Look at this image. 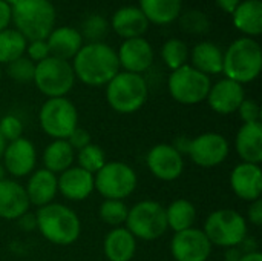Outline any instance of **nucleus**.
Listing matches in <instances>:
<instances>
[{
    "mask_svg": "<svg viewBox=\"0 0 262 261\" xmlns=\"http://www.w3.org/2000/svg\"><path fill=\"white\" fill-rule=\"evenodd\" d=\"M243 123H258L261 122V109L259 105L252 98H244V102L239 105L238 111Z\"/></svg>",
    "mask_w": 262,
    "mask_h": 261,
    "instance_id": "nucleus-39",
    "label": "nucleus"
},
{
    "mask_svg": "<svg viewBox=\"0 0 262 261\" xmlns=\"http://www.w3.org/2000/svg\"><path fill=\"white\" fill-rule=\"evenodd\" d=\"M66 140H68V143L71 145V148H72L75 152L80 151V149H83V148L88 146L89 143H92V142H91V134H89L86 129L80 128V126H77V128L71 132V135H69Z\"/></svg>",
    "mask_w": 262,
    "mask_h": 261,
    "instance_id": "nucleus-41",
    "label": "nucleus"
},
{
    "mask_svg": "<svg viewBox=\"0 0 262 261\" xmlns=\"http://www.w3.org/2000/svg\"><path fill=\"white\" fill-rule=\"evenodd\" d=\"M190 140H192V138H189V137H186V135H180V137H177V138L173 140L172 146H173V148H175L181 155H184V154H187V152H189Z\"/></svg>",
    "mask_w": 262,
    "mask_h": 261,
    "instance_id": "nucleus-45",
    "label": "nucleus"
},
{
    "mask_svg": "<svg viewBox=\"0 0 262 261\" xmlns=\"http://www.w3.org/2000/svg\"><path fill=\"white\" fill-rule=\"evenodd\" d=\"M0 77H2V69H0Z\"/></svg>",
    "mask_w": 262,
    "mask_h": 261,
    "instance_id": "nucleus-51",
    "label": "nucleus"
},
{
    "mask_svg": "<svg viewBox=\"0 0 262 261\" xmlns=\"http://www.w3.org/2000/svg\"><path fill=\"white\" fill-rule=\"evenodd\" d=\"M107 31H109V25L106 18L98 14H92L83 22L81 37L89 40V43H101V40L107 35Z\"/></svg>",
    "mask_w": 262,
    "mask_h": 261,
    "instance_id": "nucleus-35",
    "label": "nucleus"
},
{
    "mask_svg": "<svg viewBox=\"0 0 262 261\" xmlns=\"http://www.w3.org/2000/svg\"><path fill=\"white\" fill-rule=\"evenodd\" d=\"M147 169L161 182H173L184 171L183 155L169 143H160L149 149L146 155Z\"/></svg>",
    "mask_w": 262,
    "mask_h": 261,
    "instance_id": "nucleus-14",
    "label": "nucleus"
},
{
    "mask_svg": "<svg viewBox=\"0 0 262 261\" xmlns=\"http://www.w3.org/2000/svg\"><path fill=\"white\" fill-rule=\"evenodd\" d=\"M230 154V145L223 134L204 132L190 140L187 155L201 168H216L226 162Z\"/></svg>",
    "mask_w": 262,
    "mask_h": 261,
    "instance_id": "nucleus-12",
    "label": "nucleus"
},
{
    "mask_svg": "<svg viewBox=\"0 0 262 261\" xmlns=\"http://www.w3.org/2000/svg\"><path fill=\"white\" fill-rule=\"evenodd\" d=\"M249 223L235 209H216L204 223L203 232L212 243V246L230 249L238 248L247 238Z\"/></svg>",
    "mask_w": 262,
    "mask_h": 261,
    "instance_id": "nucleus-6",
    "label": "nucleus"
},
{
    "mask_svg": "<svg viewBox=\"0 0 262 261\" xmlns=\"http://www.w3.org/2000/svg\"><path fill=\"white\" fill-rule=\"evenodd\" d=\"M233 25L246 35L256 37L262 32V3L261 0L241 2L233 11Z\"/></svg>",
    "mask_w": 262,
    "mask_h": 261,
    "instance_id": "nucleus-27",
    "label": "nucleus"
},
{
    "mask_svg": "<svg viewBox=\"0 0 262 261\" xmlns=\"http://www.w3.org/2000/svg\"><path fill=\"white\" fill-rule=\"evenodd\" d=\"M262 68V51L259 43L250 37L235 40L226 51L223 60V72L239 85L250 83L258 78Z\"/></svg>",
    "mask_w": 262,
    "mask_h": 261,
    "instance_id": "nucleus-3",
    "label": "nucleus"
},
{
    "mask_svg": "<svg viewBox=\"0 0 262 261\" xmlns=\"http://www.w3.org/2000/svg\"><path fill=\"white\" fill-rule=\"evenodd\" d=\"M104 255L109 261H130L137 252V238L124 228H114L103 243Z\"/></svg>",
    "mask_w": 262,
    "mask_h": 261,
    "instance_id": "nucleus-24",
    "label": "nucleus"
},
{
    "mask_svg": "<svg viewBox=\"0 0 262 261\" xmlns=\"http://www.w3.org/2000/svg\"><path fill=\"white\" fill-rule=\"evenodd\" d=\"M0 160L5 166L6 174L15 178H21L34 172L37 163V151L32 142L20 137L14 142L6 143Z\"/></svg>",
    "mask_w": 262,
    "mask_h": 261,
    "instance_id": "nucleus-15",
    "label": "nucleus"
},
{
    "mask_svg": "<svg viewBox=\"0 0 262 261\" xmlns=\"http://www.w3.org/2000/svg\"><path fill=\"white\" fill-rule=\"evenodd\" d=\"M238 261H262V254L255 251V252H247L244 255H241V258Z\"/></svg>",
    "mask_w": 262,
    "mask_h": 261,
    "instance_id": "nucleus-47",
    "label": "nucleus"
},
{
    "mask_svg": "<svg viewBox=\"0 0 262 261\" xmlns=\"http://www.w3.org/2000/svg\"><path fill=\"white\" fill-rule=\"evenodd\" d=\"M34 83L37 89L48 98L66 97L75 83L72 65L66 60L51 55L35 65Z\"/></svg>",
    "mask_w": 262,
    "mask_h": 261,
    "instance_id": "nucleus-9",
    "label": "nucleus"
},
{
    "mask_svg": "<svg viewBox=\"0 0 262 261\" xmlns=\"http://www.w3.org/2000/svg\"><path fill=\"white\" fill-rule=\"evenodd\" d=\"M11 18H12V8L3 0H0V32L6 29Z\"/></svg>",
    "mask_w": 262,
    "mask_h": 261,
    "instance_id": "nucleus-43",
    "label": "nucleus"
},
{
    "mask_svg": "<svg viewBox=\"0 0 262 261\" xmlns=\"http://www.w3.org/2000/svg\"><path fill=\"white\" fill-rule=\"evenodd\" d=\"M218 6L224 11V12H229V14H233V11L236 9V6L241 3V0H216Z\"/></svg>",
    "mask_w": 262,
    "mask_h": 261,
    "instance_id": "nucleus-46",
    "label": "nucleus"
},
{
    "mask_svg": "<svg viewBox=\"0 0 262 261\" xmlns=\"http://www.w3.org/2000/svg\"><path fill=\"white\" fill-rule=\"evenodd\" d=\"M230 188L233 194L244 202H255L261 198L262 171L259 165L239 163L230 172Z\"/></svg>",
    "mask_w": 262,
    "mask_h": 261,
    "instance_id": "nucleus-17",
    "label": "nucleus"
},
{
    "mask_svg": "<svg viewBox=\"0 0 262 261\" xmlns=\"http://www.w3.org/2000/svg\"><path fill=\"white\" fill-rule=\"evenodd\" d=\"M75 162V151L68 140H52L43 151V165L52 174H61Z\"/></svg>",
    "mask_w": 262,
    "mask_h": 261,
    "instance_id": "nucleus-28",
    "label": "nucleus"
},
{
    "mask_svg": "<svg viewBox=\"0 0 262 261\" xmlns=\"http://www.w3.org/2000/svg\"><path fill=\"white\" fill-rule=\"evenodd\" d=\"M5 146H6V142L3 140V137H2V134H0V158H2V154H3V151H5Z\"/></svg>",
    "mask_w": 262,
    "mask_h": 261,
    "instance_id": "nucleus-50",
    "label": "nucleus"
},
{
    "mask_svg": "<svg viewBox=\"0 0 262 261\" xmlns=\"http://www.w3.org/2000/svg\"><path fill=\"white\" fill-rule=\"evenodd\" d=\"M26 38L17 29H5L0 32V63H11L21 57L26 51Z\"/></svg>",
    "mask_w": 262,
    "mask_h": 261,
    "instance_id": "nucleus-31",
    "label": "nucleus"
},
{
    "mask_svg": "<svg viewBox=\"0 0 262 261\" xmlns=\"http://www.w3.org/2000/svg\"><path fill=\"white\" fill-rule=\"evenodd\" d=\"M244 98H246V92L243 85L230 78H223L210 86L206 100L213 112L220 115H230L238 111Z\"/></svg>",
    "mask_w": 262,
    "mask_h": 261,
    "instance_id": "nucleus-16",
    "label": "nucleus"
},
{
    "mask_svg": "<svg viewBox=\"0 0 262 261\" xmlns=\"http://www.w3.org/2000/svg\"><path fill=\"white\" fill-rule=\"evenodd\" d=\"M46 43L52 57L68 62L69 58H74L77 52L81 49L83 37H81V32H78L75 28L61 26V28L54 29L48 35Z\"/></svg>",
    "mask_w": 262,
    "mask_h": 261,
    "instance_id": "nucleus-23",
    "label": "nucleus"
},
{
    "mask_svg": "<svg viewBox=\"0 0 262 261\" xmlns=\"http://www.w3.org/2000/svg\"><path fill=\"white\" fill-rule=\"evenodd\" d=\"M247 223L259 228L262 225V202L261 198L255 200L250 203L249 209H247V218H246Z\"/></svg>",
    "mask_w": 262,
    "mask_h": 261,
    "instance_id": "nucleus-42",
    "label": "nucleus"
},
{
    "mask_svg": "<svg viewBox=\"0 0 262 261\" xmlns=\"http://www.w3.org/2000/svg\"><path fill=\"white\" fill-rule=\"evenodd\" d=\"M117 57H118L120 66L124 68L126 72L141 75L154 63V49L150 43L143 37L127 38L120 46Z\"/></svg>",
    "mask_w": 262,
    "mask_h": 261,
    "instance_id": "nucleus-18",
    "label": "nucleus"
},
{
    "mask_svg": "<svg viewBox=\"0 0 262 261\" xmlns=\"http://www.w3.org/2000/svg\"><path fill=\"white\" fill-rule=\"evenodd\" d=\"M126 229L143 242H154L167 232L166 208L154 200H143L127 212Z\"/></svg>",
    "mask_w": 262,
    "mask_h": 261,
    "instance_id": "nucleus-7",
    "label": "nucleus"
},
{
    "mask_svg": "<svg viewBox=\"0 0 262 261\" xmlns=\"http://www.w3.org/2000/svg\"><path fill=\"white\" fill-rule=\"evenodd\" d=\"M212 82L210 77L196 71L190 65H184L172 71L167 88L170 97L181 105H198L207 98Z\"/></svg>",
    "mask_w": 262,
    "mask_h": 261,
    "instance_id": "nucleus-11",
    "label": "nucleus"
},
{
    "mask_svg": "<svg viewBox=\"0 0 262 261\" xmlns=\"http://www.w3.org/2000/svg\"><path fill=\"white\" fill-rule=\"evenodd\" d=\"M137 185V172L123 162H106L94 175V188L106 200H124L135 191Z\"/></svg>",
    "mask_w": 262,
    "mask_h": 261,
    "instance_id": "nucleus-10",
    "label": "nucleus"
},
{
    "mask_svg": "<svg viewBox=\"0 0 262 261\" xmlns=\"http://www.w3.org/2000/svg\"><path fill=\"white\" fill-rule=\"evenodd\" d=\"M72 69L75 78L88 86L107 85L118 72L117 52L106 43H88L74 57Z\"/></svg>",
    "mask_w": 262,
    "mask_h": 261,
    "instance_id": "nucleus-1",
    "label": "nucleus"
},
{
    "mask_svg": "<svg viewBox=\"0 0 262 261\" xmlns=\"http://www.w3.org/2000/svg\"><path fill=\"white\" fill-rule=\"evenodd\" d=\"M28 52V58L34 63H40L45 58L51 57L49 48L46 40H35V42H29V45H26V51Z\"/></svg>",
    "mask_w": 262,
    "mask_h": 261,
    "instance_id": "nucleus-40",
    "label": "nucleus"
},
{
    "mask_svg": "<svg viewBox=\"0 0 262 261\" xmlns=\"http://www.w3.org/2000/svg\"><path fill=\"white\" fill-rule=\"evenodd\" d=\"M35 222L43 238L57 246L74 245L81 234L80 217L75 211L61 203L52 202L38 208L35 212Z\"/></svg>",
    "mask_w": 262,
    "mask_h": 261,
    "instance_id": "nucleus-2",
    "label": "nucleus"
},
{
    "mask_svg": "<svg viewBox=\"0 0 262 261\" xmlns=\"http://www.w3.org/2000/svg\"><path fill=\"white\" fill-rule=\"evenodd\" d=\"M212 248L203 229L196 228L177 232L170 240V254L175 261H207Z\"/></svg>",
    "mask_w": 262,
    "mask_h": 261,
    "instance_id": "nucleus-13",
    "label": "nucleus"
},
{
    "mask_svg": "<svg viewBox=\"0 0 262 261\" xmlns=\"http://www.w3.org/2000/svg\"><path fill=\"white\" fill-rule=\"evenodd\" d=\"M3 2H5V3H8L11 8H14V6H17L18 3H21L23 0H3Z\"/></svg>",
    "mask_w": 262,
    "mask_h": 261,
    "instance_id": "nucleus-49",
    "label": "nucleus"
},
{
    "mask_svg": "<svg viewBox=\"0 0 262 261\" xmlns=\"http://www.w3.org/2000/svg\"><path fill=\"white\" fill-rule=\"evenodd\" d=\"M235 149L244 163L262 162V123H244L235 138Z\"/></svg>",
    "mask_w": 262,
    "mask_h": 261,
    "instance_id": "nucleus-22",
    "label": "nucleus"
},
{
    "mask_svg": "<svg viewBox=\"0 0 262 261\" xmlns=\"http://www.w3.org/2000/svg\"><path fill=\"white\" fill-rule=\"evenodd\" d=\"M75 160L78 163V168L95 175L104 166L106 155H104V151L98 145L89 143L88 146L75 152Z\"/></svg>",
    "mask_w": 262,
    "mask_h": 261,
    "instance_id": "nucleus-32",
    "label": "nucleus"
},
{
    "mask_svg": "<svg viewBox=\"0 0 262 261\" xmlns=\"http://www.w3.org/2000/svg\"><path fill=\"white\" fill-rule=\"evenodd\" d=\"M161 57L166 66L172 71L187 65L189 58V48L187 45L180 38H170L164 43L161 49Z\"/></svg>",
    "mask_w": 262,
    "mask_h": 261,
    "instance_id": "nucleus-34",
    "label": "nucleus"
},
{
    "mask_svg": "<svg viewBox=\"0 0 262 261\" xmlns=\"http://www.w3.org/2000/svg\"><path fill=\"white\" fill-rule=\"evenodd\" d=\"M181 28L190 34H204L209 29V18L204 12L189 11L181 17Z\"/></svg>",
    "mask_w": 262,
    "mask_h": 261,
    "instance_id": "nucleus-37",
    "label": "nucleus"
},
{
    "mask_svg": "<svg viewBox=\"0 0 262 261\" xmlns=\"http://www.w3.org/2000/svg\"><path fill=\"white\" fill-rule=\"evenodd\" d=\"M192 65L196 71L209 75H215L223 72V60L224 52L212 42H201L198 43L190 52Z\"/></svg>",
    "mask_w": 262,
    "mask_h": 261,
    "instance_id": "nucleus-26",
    "label": "nucleus"
},
{
    "mask_svg": "<svg viewBox=\"0 0 262 261\" xmlns=\"http://www.w3.org/2000/svg\"><path fill=\"white\" fill-rule=\"evenodd\" d=\"M149 88L143 75L132 72H118L106 85V100L118 114H134L141 109L147 100Z\"/></svg>",
    "mask_w": 262,
    "mask_h": 261,
    "instance_id": "nucleus-5",
    "label": "nucleus"
},
{
    "mask_svg": "<svg viewBox=\"0 0 262 261\" xmlns=\"http://www.w3.org/2000/svg\"><path fill=\"white\" fill-rule=\"evenodd\" d=\"M18 225L21 229L25 231H32V229H37V222H35V214H23L20 218H18Z\"/></svg>",
    "mask_w": 262,
    "mask_h": 261,
    "instance_id": "nucleus-44",
    "label": "nucleus"
},
{
    "mask_svg": "<svg viewBox=\"0 0 262 261\" xmlns=\"http://www.w3.org/2000/svg\"><path fill=\"white\" fill-rule=\"evenodd\" d=\"M129 208L123 200H104L98 208V217L103 223L112 228H121L126 225Z\"/></svg>",
    "mask_w": 262,
    "mask_h": 261,
    "instance_id": "nucleus-33",
    "label": "nucleus"
},
{
    "mask_svg": "<svg viewBox=\"0 0 262 261\" xmlns=\"http://www.w3.org/2000/svg\"><path fill=\"white\" fill-rule=\"evenodd\" d=\"M6 72L17 83H29V82H34L35 63L31 62L28 57L21 55V57L15 58L14 62L8 63Z\"/></svg>",
    "mask_w": 262,
    "mask_h": 261,
    "instance_id": "nucleus-36",
    "label": "nucleus"
},
{
    "mask_svg": "<svg viewBox=\"0 0 262 261\" xmlns=\"http://www.w3.org/2000/svg\"><path fill=\"white\" fill-rule=\"evenodd\" d=\"M29 206L31 203L25 186L11 178L0 182V218L18 220L29 211Z\"/></svg>",
    "mask_w": 262,
    "mask_h": 261,
    "instance_id": "nucleus-20",
    "label": "nucleus"
},
{
    "mask_svg": "<svg viewBox=\"0 0 262 261\" xmlns=\"http://www.w3.org/2000/svg\"><path fill=\"white\" fill-rule=\"evenodd\" d=\"M26 195L29 198V203L41 208L54 202L57 192H58V185H57V175L49 172L48 169L41 168L37 169L31 174L28 185L25 186Z\"/></svg>",
    "mask_w": 262,
    "mask_h": 261,
    "instance_id": "nucleus-21",
    "label": "nucleus"
},
{
    "mask_svg": "<svg viewBox=\"0 0 262 261\" xmlns=\"http://www.w3.org/2000/svg\"><path fill=\"white\" fill-rule=\"evenodd\" d=\"M12 20L26 42L46 40L54 31L55 9L49 0H23L12 8Z\"/></svg>",
    "mask_w": 262,
    "mask_h": 261,
    "instance_id": "nucleus-4",
    "label": "nucleus"
},
{
    "mask_svg": "<svg viewBox=\"0 0 262 261\" xmlns=\"http://www.w3.org/2000/svg\"><path fill=\"white\" fill-rule=\"evenodd\" d=\"M5 178H6V171H5V166H3V163L0 160V182L5 180Z\"/></svg>",
    "mask_w": 262,
    "mask_h": 261,
    "instance_id": "nucleus-48",
    "label": "nucleus"
},
{
    "mask_svg": "<svg viewBox=\"0 0 262 261\" xmlns=\"http://www.w3.org/2000/svg\"><path fill=\"white\" fill-rule=\"evenodd\" d=\"M38 123L41 131L52 140H66L78 126V112L66 97L48 98L40 108Z\"/></svg>",
    "mask_w": 262,
    "mask_h": 261,
    "instance_id": "nucleus-8",
    "label": "nucleus"
},
{
    "mask_svg": "<svg viewBox=\"0 0 262 261\" xmlns=\"http://www.w3.org/2000/svg\"><path fill=\"white\" fill-rule=\"evenodd\" d=\"M58 192L69 202H83L94 191V175L78 166H71L57 177Z\"/></svg>",
    "mask_w": 262,
    "mask_h": 261,
    "instance_id": "nucleus-19",
    "label": "nucleus"
},
{
    "mask_svg": "<svg viewBox=\"0 0 262 261\" xmlns=\"http://www.w3.org/2000/svg\"><path fill=\"white\" fill-rule=\"evenodd\" d=\"M140 9L147 22L155 25H169L181 12V0H140Z\"/></svg>",
    "mask_w": 262,
    "mask_h": 261,
    "instance_id": "nucleus-29",
    "label": "nucleus"
},
{
    "mask_svg": "<svg viewBox=\"0 0 262 261\" xmlns=\"http://www.w3.org/2000/svg\"><path fill=\"white\" fill-rule=\"evenodd\" d=\"M112 28L121 37L137 38L143 37V34L149 28V22L140 8L135 6H123L112 17Z\"/></svg>",
    "mask_w": 262,
    "mask_h": 261,
    "instance_id": "nucleus-25",
    "label": "nucleus"
},
{
    "mask_svg": "<svg viewBox=\"0 0 262 261\" xmlns=\"http://www.w3.org/2000/svg\"><path fill=\"white\" fill-rule=\"evenodd\" d=\"M0 134L6 143L14 142L23 135V123L18 117L9 114L0 120Z\"/></svg>",
    "mask_w": 262,
    "mask_h": 261,
    "instance_id": "nucleus-38",
    "label": "nucleus"
},
{
    "mask_svg": "<svg viewBox=\"0 0 262 261\" xmlns=\"http://www.w3.org/2000/svg\"><path fill=\"white\" fill-rule=\"evenodd\" d=\"M166 220L167 228L172 229L175 234L193 228L196 220V208L192 202L186 198H178L166 208Z\"/></svg>",
    "mask_w": 262,
    "mask_h": 261,
    "instance_id": "nucleus-30",
    "label": "nucleus"
}]
</instances>
